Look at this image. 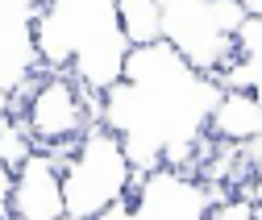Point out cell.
Returning <instances> with one entry per match:
<instances>
[{"instance_id":"1","label":"cell","mask_w":262,"mask_h":220,"mask_svg":"<svg viewBox=\"0 0 262 220\" xmlns=\"http://www.w3.org/2000/svg\"><path fill=\"white\" fill-rule=\"evenodd\" d=\"M38 58L50 71H71L88 91L121 79L129 42L117 25V0H38Z\"/></svg>"},{"instance_id":"2","label":"cell","mask_w":262,"mask_h":220,"mask_svg":"<svg viewBox=\"0 0 262 220\" xmlns=\"http://www.w3.org/2000/svg\"><path fill=\"white\" fill-rule=\"evenodd\" d=\"M138 183V170L129 162V150L113 125L100 116L88 120V129L62 158V200L67 220H96L100 208L117 195H125Z\"/></svg>"},{"instance_id":"3","label":"cell","mask_w":262,"mask_h":220,"mask_svg":"<svg viewBox=\"0 0 262 220\" xmlns=\"http://www.w3.org/2000/svg\"><path fill=\"white\" fill-rule=\"evenodd\" d=\"M242 21L246 13L237 0H162V38L212 79L237 62Z\"/></svg>"},{"instance_id":"4","label":"cell","mask_w":262,"mask_h":220,"mask_svg":"<svg viewBox=\"0 0 262 220\" xmlns=\"http://www.w3.org/2000/svg\"><path fill=\"white\" fill-rule=\"evenodd\" d=\"M100 116V96L88 91L71 71H50L46 79L34 83L25 100V125L42 150H54L62 158V150L71 154L79 133L88 129V120Z\"/></svg>"},{"instance_id":"5","label":"cell","mask_w":262,"mask_h":220,"mask_svg":"<svg viewBox=\"0 0 262 220\" xmlns=\"http://www.w3.org/2000/svg\"><path fill=\"white\" fill-rule=\"evenodd\" d=\"M134 195V216L138 220H204L208 208L229 195V187L204 183L200 175H191L183 166L158 162L138 175V183L129 187Z\"/></svg>"},{"instance_id":"6","label":"cell","mask_w":262,"mask_h":220,"mask_svg":"<svg viewBox=\"0 0 262 220\" xmlns=\"http://www.w3.org/2000/svg\"><path fill=\"white\" fill-rule=\"evenodd\" d=\"M67 200H62V158L54 150H34L17 166L13 183V220H62Z\"/></svg>"},{"instance_id":"7","label":"cell","mask_w":262,"mask_h":220,"mask_svg":"<svg viewBox=\"0 0 262 220\" xmlns=\"http://www.w3.org/2000/svg\"><path fill=\"white\" fill-rule=\"evenodd\" d=\"M204 129L216 141H233V145L262 137V96L254 87H221L216 104L208 108Z\"/></svg>"},{"instance_id":"8","label":"cell","mask_w":262,"mask_h":220,"mask_svg":"<svg viewBox=\"0 0 262 220\" xmlns=\"http://www.w3.org/2000/svg\"><path fill=\"white\" fill-rule=\"evenodd\" d=\"M117 25L129 46H150L162 38V0H117Z\"/></svg>"},{"instance_id":"9","label":"cell","mask_w":262,"mask_h":220,"mask_svg":"<svg viewBox=\"0 0 262 220\" xmlns=\"http://www.w3.org/2000/svg\"><path fill=\"white\" fill-rule=\"evenodd\" d=\"M34 150H38V141H34V133H29L25 116H13L9 112L5 120H0V162H9L17 170Z\"/></svg>"},{"instance_id":"10","label":"cell","mask_w":262,"mask_h":220,"mask_svg":"<svg viewBox=\"0 0 262 220\" xmlns=\"http://www.w3.org/2000/svg\"><path fill=\"white\" fill-rule=\"evenodd\" d=\"M204 220H258V212H254L250 191H229V195H221V200L208 208Z\"/></svg>"},{"instance_id":"11","label":"cell","mask_w":262,"mask_h":220,"mask_svg":"<svg viewBox=\"0 0 262 220\" xmlns=\"http://www.w3.org/2000/svg\"><path fill=\"white\" fill-rule=\"evenodd\" d=\"M13 183H17V170L0 162V220H13Z\"/></svg>"},{"instance_id":"12","label":"cell","mask_w":262,"mask_h":220,"mask_svg":"<svg viewBox=\"0 0 262 220\" xmlns=\"http://www.w3.org/2000/svg\"><path fill=\"white\" fill-rule=\"evenodd\" d=\"M96 220H134V195H117V200H108L104 208H100V216Z\"/></svg>"},{"instance_id":"13","label":"cell","mask_w":262,"mask_h":220,"mask_svg":"<svg viewBox=\"0 0 262 220\" xmlns=\"http://www.w3.org/2000/svg\"><path fill=\"white\" fill-rule=\"evenodd\" d=\"M246 191H250V200H254V212H258V220H262V166L254 170V179H250V187H246Z\"/></svg>"},{"instance_id":"14","label":"cell","mask_w":262,"mask_h":220,"mask_svg":"<svg viewBox=\"0 0 262 220\" xmlns=\"http://www.w3.org/2000/svg\"><path fill=\"white\" fill-rule=\"evenodd\" d=\"M9 112H17V108H13V91H9L5 83H0V120H5Z\"/></svg>"},{"instance_id":"15","label":"cell","mask_w":262,"mask_h":220,"mask_svg":"<svg viewBox=\"0 0 262 220\" xmlns=\"http://www.w3.org/2000/svg\"><path fill=\"white\" fill-rule=\"evenodd\" d=\"M246 17H262V0H237Z\"/></svg>"}]
</instances>
